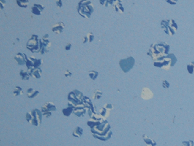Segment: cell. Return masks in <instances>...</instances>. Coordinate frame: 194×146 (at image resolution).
Instances as JSON below:
<instances>
[{
	"instance_id": "obj_1",
	"label": "cell",
	"mask_w": 194,
	"mask_h": 146,
	"mask_svg": "<svg viewBox=\"0 0 194 146\" xmlns=\"http://www.w3.org/2000/svg\"><path fill=\"white\" fill-rule=\"evenodd\" d=\"M170 51V45L165 42L153 43L150 46L147 54L155 61L166 56Z\"/></svg>"
},
{
	"instance_id": "obj_2",
	"label": "cell",
	"mask_w": 194,
	"mask_h": 146,
	"mask_svg": "<svg viewBox=\"0 0 194 146\" xmlns=\"http://www.w3.org/2000/svg\"><path fill=\"white\" fill-rule=\"evenodd\" d=\"M93 137L102 141H106L111 138L112 131L111 126L107 121L101 122L99 125L91 129Z\"/></svg>"
},
{
	"instance_id": "obj_3",
	"label": "cell",
	"mask_w": 194,
	"mask_h": 146,
	"mask_svg": "<svg viewBox=\"0 0 194 146\" xmlns=\"http://www.w3.org/2000/svg\"><path fill=\"white\" fill-rule=\"evenodd\" d=\"M177 59L174 54H168L165 57L161 58L158 61H155L153 63L154 66L163 69L164 70L168 71L170 67L174 66L177 63Z\"/></svg>"
},
{
	"instance_id": "obj_4",
	"label": "cell",
	"mask_w": 194,
	"mask_h": 146,
	"mask_svg": "<svg viewBox=\"0 0 194 146\" xmlns=\"http://www.w3.org/2000/svg\"><path fill=\"white\" fill-rule=\"evenodd\" d=\"M77 10L80 16L86 19H89L91 14L94 11V7L91 1L87 0H82L78 3Z\"/></svg>"
},
{
	"instance_id": "obj_5",
	"label": "cell",
	"mask_w": 194,
	"mask_h": 146,
	"mask_svg": "<svg viewBox=\"0 0 194 146\" xmlns=\"http://www.w3.org/2000/svg\"><path fill=\"white\" fill-rule=\"evenodd\" d=\"M42 112L38 109H34L33 110L27 112L26 114L27 121L31 124L35 126L41 125L42 121Z\"/></svg>"
},
{
	"instance_id": "obj_6",
	"label": "cell",
	"mask_w": 194,
	"mask_h": 146,
	"mask_svg": "<svg viewBox=\"0 0 194 146\" xmlns=\"http://www.w3.org/2000/svg\"><path fill=\"white\" fill-rule=\"evenodd\" d=\"M161 27L165 33L170 36H174L178 29V26L177 23L174 20H163L160 23Z\"/></svg>"
},
{
	"instance_id": "obj_7",
	"label": "cell",
	"mask_w": 194,
	"mask_h": 146,
	"mask_svg": "<svg viewBox=\"0 0 194 146\" xmlns=\"http://www.w3.org/2000/svg\"><path fill=\"white\" fill-rule=\"evenodd\" d=\"M27 48L32 53H39L42 48V41L38 39V36L33 34L27 43Z\"/></svg>"
},
{
	"instance_id": "obj_8",
	"label": "cell",
	"mask_w": 194,
	"mask_h": 146,
	"mask_svg": "<svg viewBox=\"0 0 194 146\" xmlns=\"http://www.w3.org/2000/svg\"><path fill=\"white\" fill-rule=\"evenodd\" d=\"M120 68L124 72H129L132 69L135 65V59L133 57H129L126 59L121 60L119 62Z\"/></svg>"
},
{
	"instance_id": "obj_9",
	"label": "cell",
	"mask_w": 194,
	"mask_h": 146,
	"mask_svg": "<svg viewBox=\"0 0 194 146\" xmlns=\"http://www.w3.org/2000/svg\"><path fill=\"white\" fill-rule=\"evenodd\" d=\"M42 41V48L40 50V54H44L49 51V49L51 47V42L49 40V34H46L43 36Z\"/></svg>"
},
{
	"instance_id": "obj_10",
	"label": "cell",
	"mask_w": 194,
	"mask_h": 146,
	"mask_svg": "<svg viewBox=\"0 0 194 146\" xmlns=\"http://www.w3.org/2000/svg\"><path fill=\"white\" fill-rule=\"evenodd\" d=\"M68 100L69 102H71L72 104H74L75 106L83 104V100L80 99L75 94L74 91H72L68 95Z\"/></svg>"
},
{
	"instance_id": "obj_11",
	"label": "cell",
	"mask_w": 194,
	"mask_h": 146,
	"mask_svg": "<svg viewBox=\"0 0 194 146\" xmlns=\"http://www.w3.org/2000/svg\"><path fill=\"white\" fill-rule=\"evenodd\" d=\"M73 112H74L75 115L78 116V117L83 116L86 112V108L85 106H84V105L83 104L76 105V106L74 108V109H73Z\"/></svg>"
},
{
	"instance_id": "obj_12",
	"label": "cell",
	"mask_w": 194,
	"mask_h": 146,
	"mask_svg": "<svg viewBox=\"0 0 194 146\" xmlns=\"http://www.w3.org/2000/svg\"><path fill=\"white\" fill-rule=\"evenodd\" d=\"M14 59H15V60L17 61L18 65H23L25 64H26L27 57L26 56V54H22L21 53H18L15 56V57H14Z\"/></svg>"
},
{
	"instance_id": "obj_13",
	"label": "cell",
	"mask_w": 194,
	"mask_h": 146,
	"mask_svg": "<svg viewBox=\"0 0 194 146\" xmlns=\"http://www.w3.org/2000/svg\"><path fill=\"white\" fill-rule=\"evenodd\" d=\"M28 72L31 76H32V77H34L36 79H39L41 78L42 71L40 67L36 68V69L31 68L28 69Z\"/></svg>"
},
{
	"instance_id": "obj_14",
	"label": "cell",
	"mask_w": 194,
	"mask_h": 146,
	"mask_svg": "<svg viewBox=\"0 0 194 146\" xmlns=\"http://www.w3.org/2000/svg\"><path fill=\"white\" fill-rule=\"evenodd\" d=\"M56 111V107L52 102L47 101L44 104V105L42 107V113L44 112H51Z\"/></svg>"
},
{
	"instance_id": "obj_15",
	"label": "cell",
	"mask_w": 194,
	"mask_h": 146,
	"mask_svg": "<svg viewBox=\"0 0 194 146\" xmlns=\"http://www.w3.org/2000/svg\"><path fill=\"white\" fill-rule=\"evenodd\" d=\"M45 7L41 4H34L31 8V11L32 13L35 14V15H41Z\"/></svg>"
},
{
	"instance_id": "obj_16",
	"label": "cell",
	"mask_w": 194,
	"mask_h": 146,
	"mask_svg": "<svg viewBox=\"0 0 194 146\" xmlns=\"http://www.w3.org/2000/svg\"><path fill=\"white\" fill-rule=\"evenodd\" d=\"M65 28V24L63 22H58L54 25L52 28V31L57 34H61Z\"/></svg>"
},
{
	"instance_id": "obj_17",
	"label": "cell",
	"mask_w": 194,
	"mask_h": 146,
	"mask_svg": "<svg viewBox=\"0 0 194 146\" xmlns=\"http://www.w3.org/2000/svg\"><path fill=\"white\" fill-rule=\"evenodd\" d=\"M141 96L144 100H149L151 99L153 96V94L149 89L147 88V87H144V88L142 89Z\"/></svg>"
},
{
	"instance_id": "obj_18",
	"label": "cell",
	"mask_w": 194,
	"mask_h": 146,
	"mask_svg": "<svg viewBox=\"0 0 194 146\" xmlns=\"http://www.w3.org/2000/svg\"><path fill=\"white\" fill-rule=\"evenodd\" d=\"M68 106L69 107L67 108L64 109L63 110H62V112H63L64 115L65 116H70V115L73 112V109L76 107L74 104H72L71 102H69L68 103Z\"/></svg>"
},
{
	"instance_id": "obj_19",
	"label": "cell",
	"mask_w": 194,
	"mask_h": 146,
	"mask_svg": "<svg viewBox=\"0 0 194 146\" xmlns=\"http://www.w3.org/2000/svg\"><path fill=\"white\" fill-rule=\"evenodd\" d=\"M142 138H143L146 144L148 146H155L157 145L156 142L153 139H152V138L148 137L147 135L144 134L143 136H142Z\"/></svg>"
},
{
	"instance_id": "obj_20",
	"label": "cell",
	"mask_w": 194,
	"mask_h": 146,
	"mask_svg": "<svg viewBox=\"0 0 194 146\" xmlns=\"http://www.w3.org/2000/svg\"><path fill=\"white\" fill-rule=\"evenodd\" d=\"M114 7V9L116 12L119 13H123L124 12V9L123 6L122 5L121 3L119 1H116V3L113 5Z\"/></svg>"
},
{
	"instance_id": "obj_21",
	"label": "cell",
	"mask_w": 194,
	"mask_h": 146,
	"mask_svg": "<svg viewBox=\"0 0 194 146\" xmlns=\"http://www.w3.org/2000/svg\"><path fill=\"white\" fill-rule=\"evenodd\" d=\"M38 94H39V91H36V90H34V89H32V88H30V89H29L27 90V95L28 98H32L36 97V96L38 95Z\"/></svg>"
},
{
	"instance_id": "obj_22",
	"label": "cell",
	"mask_w": 194,
	"mask_h": 146,
	"mask_svg": "<svg viewBox=\"0 0 194 146\" xmlns=\"http://www.w3.org/2000/svg\"><path fill=\"white\" fill-rule=\"evenodd\" d=\"M109 113H110V109L106 108L104 106L100 109V114L102 117H108Z\"/></svg>"
},
{
	"instance_id": "obj_23",
	"label": "cell",
	"mask_w": 194,
	"mask_h": 146,
	"mask_svg": "<svg viewBox=\"0 0 194 146\" xmlns=\"http://www.w3.org/2000/svg\"><path fill=\"white\" fill-rule=\"evenodd\" d=\"M83 129L82 128H81V127H76V129L74 130V131H73V133H72V135L74 137H77V138H79L83 134Z\"/></svg>"
},
{
	"instance_id": "obj_24",
	"label": "cell",
	"mask_w": 194,
	"mask_h": 146,
	"mask_svg": "<svg viewBox=\"0 0 194 146\" xmlns=\"http://www.w3.org/2000/svg\"><path fill=\"white\" fill-rule=\"evenodd\" d=\"M102 122L100 121H97V120H94L93 119H91L90 120H89L88 122H87V125H88L91 129H93L94 128V127H96L97 126L99 125V124Z\"/></svg>"
},
{
	"instance_id": "obj_25",
	"label": "cell",
	"mask_w": 194,
	"mask_h": 146,
	"mask_svg": "<svg viewBox=\"0 0 194 146\" xmlns=\"http://www.w3.org/2000/svg\"><path fill=\"white\" fill-rule=\"evenodd\" d=\"M18 5L22 7V8H27L29 4V0H16Z\"/></svg>"
},
{
	"instance_id": "obj_26",
	"label": "cell",
	"mask_w": 194,
	"mask_h": 146,
	"mask_svg": "<svg viewBox=\"0 0 194 146\" xmlns=\"http://www.w3.org/2000/svg\"><path fill=\"white\" fill-rule=\"evenodd\" d=\"M20 74L21 77V79L23 80H28L30 78V75H29L28 71L21 70L20 72Z\"/></svg>"
},
{
	"instance_id": "obj_27",
	"label": "cell",
	"mask_w": 194,
	"mask_h": 146,
	"mask_svg": "<svg viewBox=\"0 0 194 146\" xmlns=\"http://www.w3.org/2000/svg\"><path fill=\"white\" fill-rule=\"evenodd\" d=\"M23 94V90L19 86H16L15 87V89H14V91H13V94L15 96H19V95H21V94Z\"/></svg>"
},
{
	"instance_id": "obj_28",
	"label": "cell",
	"mask_w": 194,
	"mask_h": 146,
	"mask_svg": "<svg viewBox=\"0 0 194 146\" xmlns=\"http://www.w3.org/2000/svg\"><path fill=\"white\" fill-rule=\"evenodd\" d=\"M43 64V60L42 59H36L35 58L34 60V67L33 68H40Z\"/></svg>"
},
{
	"instance_id": "obj_29",
	"label": "cell",
	"mask_w": 194,
	"mask_h": 146,
	"mask_svg": "<svg viewBox=\"0 0 194 146\" xmlns=\"http://www.w3.org/2000/svg\"><path fill=\"white\" fill-rule=\"evenodd\" d=\"M102 92L100 91V90H96L94 91V92L93 93V98L94 100H98L100 99V98L102 97Z\"/></svg>"
},
{
	"instance_id": "obj_30",
	"label": "cell",
	"mask_w": 194,
	"mask_h": 146,
	"mask_svg": "<svg viewBox=\"0 0 194 146\" xmlns=\"http://www.w3.org/2000/svg\"><path fill=\"white\" fill-rule=\"evenodd\" d=\"M188 72L190 74H193L194 73V61H192L187 65Z\"/></svg>"
},
{
	"instance_id": "obj_31",
	"label": "cell",
	"mask_w": 194,
	"mask_h": 146,
	"mask_svg": "<svg viewBox=\"0 0 194 146\" xmlns=\"http://www.w3.org/2000/svg\"><path fill=\"white\" fill-rule=\"evenodd\" d=\"M89 77L91 79L94 80H96L97 78L98 77V72L97 71H91L89 72Z\"/></svg>"
},
{
	"instance_id": "obj_32",
	"label": "cell",
	"mask_w": 194,
	"mask_h": 146,
	"mask_svg": "<svg viewBox=\"0 0 194 146\" xmlns=\"http://www.w3.org/2000/svg\"><path fill=\"white\" fill-rule=\"evenodd\" d=\"M87 38H88L89 42H92L94 38V36L92 32H89V33L87 35Z\"/></svg>"
},
{
	"instance_id": "obj_33",
	"label": "cell",
	"mask_w": 194,
	"mask_h": 146,
	"mask_svg": "<svg viewBox=\"0 0 194 146\" xmlns=\"http://www.w3.org/2000/svg\"><path fill=\"white\" fill-rule=\"evenodd\" d=\"M182 144L184 145H187V146H193L194 143L193 142L192 140H190V141H184L182 142Z\"/></svg>"
},
{
	"instance_id": "obj_34",
	"label": "cell",
	"mask_w": 194,
	"mask_h": 146,
	"mask_svg": "<svg viewBox=\"0 0 194 146\" xmlns=\"http://www.w3.org/2000/svg\"><path fill=\"white\" fill-rule=\"evenodd\" d=\"M99 2L101 5H104L105 7H108L109 5V3L108 0H99Z\"/></svg>"
},
{
	"instance_id": "obj_35",
	"label": "cell",
	"mask_w": 194,
	"mask_h": 146,
	"mask_svg": "<svg viewBox=\"0 0 194 146\" xmlns=\"http://www.w3.org/2000/svg\"><path fill=\"white\" fill-rule=\"evenodd\" d=\"M163 86L164 88L168 89V88H169V87H170V83H168L166 80H164V81L163 82Z\"/></svg>"
},
{
	"instance_id": "obj_36",
	"label": "cell",
	"mask_w": 194,
	"mask_h": 146,
	"mask_svg": "<svg viewBox=\"0 0 194 146\" xmlns=\"http://www.w3.org/2000/svg\"><path fill=\"white\" fill-rule=\"evenodd\" d=\"M166 1L170 5H176L178 0H166Z\"/></svg>"
},
{
	"instance_id": "obj_37",
	"label": "cell",
	"mask_w": 194,
	"mask_h": 146,
	"mask_svg": "<svg viewBox=\"0 0 194 146\" xmlns=\"http://www.w3.org/2000/svg\"><path fill=\"white\" fill-rule=\"evenodd\" d=\"M5 4H6V1L5 0H0V8H1V10L4 9Z\"/></svg>"
},
{
	"instance_id": "obj_38",
	"label": "cell",
	"mask_w": 194,
	"mask_h": 146,
	"mask_svg": "<svg viewBox=\"0 0 194 146\" xmlns=\"http://www.w3.org/2000/svg\"><path fill=\"white\" fill-rule=\"evenodd\" d=\"M56 3L58 6V7H59V8H61L63 5V3H62L61 0H56Z\"/></svg>"
},
{
	"instance_id": "obj_39",
	"label": "cell",
	"mask_w": 194,
	"mask_h": 146,
	"mask_svg": "<svg viewBox=\"0 0 194 146\" xmlns=\"http://www.w3.org/2000/svg\"><path fill=\"white\" fill-rule=\"evenodd\" d=\"M42 114H43V116H45V117H46V118H48V117H49V116H51V112H43Z\"/></svg>"
},
{
	"instance_id": "obj_40",
	"label": "cell",
	"mask_w": 194,
	"mask_h": 146,
	"mask_svg": "<svg viewBox=\"0 0 194 146\" xmlns=\"http://www.w3.org/2000/svg\"><path fill=\"white\" fill-rule=\"evenodd\" d=\"M65 76H66V77H70V76H72V72L70 71L67 70L65 72Z\"/></svg>"
},
{
	"instance_id": "obj_41",
	"label": "cell",
	"mask_w": 194,
	"mask_h": 146,
	"mask_svg": "<svg viewBox=\"0 0 194 146\" xmlns=\"http://www.w3.org/2000/svg\"><path fill=\"white\" fill-rule=\"evenodd\" d=\"M104 107H105L106 108H108L109 109H110V110H111V109H113V105L110 104H106L105 105H104Z\"/></svg>"
},
{
	"instance_id": "obj_42",
	"label": "cell",
	"mask_w": 194,
	"mask_h": 146,
	"mask_svg": "<svg viewBox=\"0 0 194 146\" xmlns=\"http://www.w3.org/2000/svg\"><path fill=\"white\" fill-rule=\"evenodd\" d=\"M71 46H72L71 43H67V45L65 46V50H70V49H71Z\"/></svg>"
},
{
	"instance_id": "obj_43",
	"label": "cell",
	"mask_w": 194,
	"mask_h": 146,
	"mask_svg": "<svg viewBox=\"0 0 194 146\" xmlns=\"http://www.w3.org/2000/svg\"><path fill=\"white\" fill-rule=\"evenodd\" d=\"M87 42H89V41H88V38H87V36H86V37H84V38H83V43H87Z\"/></svg>"
},
{
	"instance_id": "obj_44",
	"label": "cell",
	"mask_w": 194,
	"mask_h": 146,
	"mask_svg": "<svg viewBox=\"0 0 194 146\" xmlns=\"http://www.w3.org/2000/svg\"><path fill=\"white\" fill-rule=\"evenodd\" d=\"M114 1H119V2H120V1H122V0H114Z\"/></svg>"
},
{
	"instance_id": "obj_45",
	"label": "cell",
	"mask_w": 194,
	"mask_h": 146,
	"mask_svg": "<svg viewBox=\"0 0 194 146\" xmlns=\"http://www.w3.org/2000/svg\"><path fill=\"white\" fill-rule=\"evenodd\" d=\"M182 146H187V145H183Z\"/></svg>"
}]
</instances>
